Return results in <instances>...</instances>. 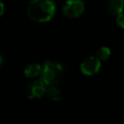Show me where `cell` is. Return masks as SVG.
<instances>
[{
    "instance_id": "cell-1",
    "label": "cell",
    "mask_w": 124,
    "mask_h": 124,
    "mask_svg": "<svg viewBox=\"0 0 124 124\" xmlns=\"http://www.w3.org/2000/svg\"><path fill=\"white\" fill-rule=\"evenodd\" d=\"M26 12L31 21L45 23L53 19L56 12V6L53 0H31Z\"/></svg>"
},
{
    "instance_id": "cell-7",
    "label": "cell",
    "mask_w": 124,
    "mask_h": 124,
    "mask_svg": "<svg viewBox=\"0 0 124 124\" xmlns=\"http://www.w3.org/2000/svg\"><path fill=\"white\" fill-rule=\"evenodd\" d=\"M42 66L37 63H31L25 67L24 75L28 78H36L41 76Z\"/></svg>"
},
{
    "instance_id": "cell-6",
    "label": "cell",
    "mask_w": 124,
    "mask_h": 124,
    "mask_svg": "<svg viewBox=\"0 0 124 124\" xmlns=\"http://www.w3.org/2000/svg\"><path fill=\"white\" fill-rule=\"evenodd\" d=\"M124 0H108L107 10L111 16H116L123 13Z\"/></svg>"
},
{
    "instance_id": "cell-12",
    "label": "cell",
    "mask_w": 124,
    "mask_h": 124,
    "mask_svg": "<svg viewBox=\"0 0 124 124\" xmlns=\"http://www.w3.org/2000/svg\"><path fill=\"white\" fill-rule=\"evenodd\" d=\"M3 61H4V58H3V56L1 54H0V66H2L3 64Z\"/></svg>"
},
{
    "instance_id": "cell-8",
    "label": "cell",
    "mask_w": 124,
    "mask_h": 124,
    "mask_svg": "<svg viewBox=\"0 0 124 124\" xmlns=\"http://www.w3.org/2000/svg\"><path fill=\"white\" fill-rule=\"evenodd\" d=\"M48 98L52 101L58 102L61 100L62 98V93L60 89L56 86V85H50L47 87L46 93Z\"/></svg>"
},
{
    "instance_id": "cell-2",
    "label": "cell",
    "mask_w": 124,
    "mask_h": 124,
    "mask_svg": "<svg viewBox=\"0 0 124 124\" xmlns=\"http://www.w3.org/2000/svg\"><path fill=\"white\" fill-rule=\"evenodd\" d=\"M64 67L61 64L55 61L47 60L42 66V73L40 78L48 86L56 85L63 78Z\"/></svg>"
},
{
    "instance_id": "cell-4",
    "label": "cell",
    "mask_w": 124,
    "mask_h": 124,
    "mask_svg": "<svg viewBox=\"0 0 124 124\" xmlns=\"http://www.w3.org/2000/svg\"><path fill=\"white\" fill-rule=\"evenodd\" d=\"M101 62L95 56H88L82 61L80 70L85 76H93L100 71Z\"/></svg>"
},
{
    "instance_id": "cell-10",
    "label": "cell",
    "mask_w": 124,
    "mask_h": 124,
    "mask_svg": "<svg viewBox=\"0 0 124 124\" xmlns=\"http://www.w3.org/2000/svg\"><path fill=\"white\" fill-rule=\"evenodd\" d=\"M116 22L119 27L124 29V13H122L116 16Z\"/></svg>"
},
{
    "instance_id": "cell-5",
    "label": "cell",
    "mask_w": 124,
    "mask_h": 124,
    "mask_svg": "<svg viewBox=\"0 0 124 124\" xmlns=\"http://www.w3.org/2000/svg\"><path fill=\"white\" fill-rule=\"evenodd\" d=\"M48 85L41 79L35 80L28 86L26 89V95L30 100L40 99L46 93V89Z\"/></svg>"
},
{
    "instance_id": "cell-11",
    "label": "cell",
    "mask_w": 124,
    "mask_h": 124,
    "mask_svg": "<svg viewBox=\"0 0 124 124\" xmlns=\"http://www.w3.org/2000/svg\"><path fill=\"white\" fill-rule=\"evenodd\" d=\"M4 11H5V7H4V4L0 0V18L2 17L3 15L4 14Z\"/></svg>"
},
{
    "instance_id": "cell-9",
    "label": "cell",
    "mask_w": 124,
    "mask_h": 124,
    "mask_svg": "<svg viewBox=\"0 0 124 124\" xmlns=\"http://www.w3.org/2000/svg\"><path fill=\"white\" fill-rule=\"evenodd\" d=\"M110 54H111V51L110 49L106 46H103V47H100L96 52V57L100 62L102 61H105L107 60L109 58H110Z\"/></svg>"
},
{
    "instance_id": "cell-3",
    "label": "cell",
    "mask_w": 124,
    "mask_h": 124,
    "mask_svg": "<svg viewBox=\"0 0 124 124\" xmlns=\"http://www.w3.org/2000/svg\"><path fill=\"white\" fill-rule=\"evenodd\" d=\"M85 4L83 0H67L62 7L65 16L71 19L78 18L84 12Z\"/></svg>"
}]
</instances>
